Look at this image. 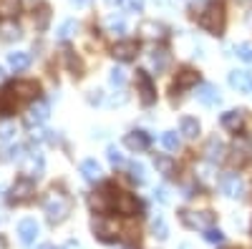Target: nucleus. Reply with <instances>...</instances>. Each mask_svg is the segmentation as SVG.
I'll return each mask as SVG.
<instances>
[{
  "mask_svg": "<svg viewBox=\"0 0 252 249\" xmlns=\"http://www.w3.org/2000/svg\"><path fill=\"white\" fill-rule=\"evenodd\" d=\"M91 0H71V5H76V8H83V5H89Z\"/></svg>",
  "mask_w": 252,
  "mask_h": 249,
  "instance_id": "37998d69",
  "label": "nucleus"
},
{
  "mask_svg": "<svg viewBox=\"0 0 252 249\" xmlns=\"http://www.w3.org/2000/svg\"><path fill=\"white\" fill-rule=\"evenodd\" d=\"M152 232H154V237L157 239H166V237H169V226H166V221H164V217L161 214H157L154 217V221H152Z\"/></svg>",
  "mask_w": 252,
  "mask_h": 249,
  "instance_id": "7c9ffc66",
  "label": "nucleus"
},
{
  "mask_svg": "<svg viewBox=\"0 0 252 249\" xmlns=\"http://www.w3.org/2000/svg\"><path fill=\"white\" fill-rule=\"evenodd\" d=\"M121 3L129 13H141L144 10V0H121Z\"/></svg>",
  "mask_w": 252,
  "mask_h": 249,
  "instance_id": "ea45409f",
  "label": "nucleus"
},
{
  "mask_svg": "<svg viewBox=\"0 0 252 249\" xmlns=\"http://www.w3.org/2000/svg\"><path fill=\"white\" fill-rule=\"evenodd\" d=\"M129 179L134 181V184H144L146 181V169H144V164H139V161H131L129 164Z\"/></svg>",
  "mask_w": 252,
  "mask_h": 249,
  "instance_id": "2f4dec72",
  "label": "nucleus"
},
{
  "mask_svg": "<svg viewBox=\"0 0 252 249\" xmlns=\"http://www.w3.org/2000/svg\"><path fill=\"white\" fill-rule=\"evenodd\" d=\"M103 26H106L109 33H124L126 30V23H124V15L121 13H111L106 20H103Z\"/></svg>",
  "mask_w": 252,
  "mask_h": 249,
  "instance_id": "c85d7f7f",
  "label": "nucleus"
},
{
  "mask_svg": "<svg viewBox=\"0 0 252 249\" xmlns=\"http://www.w3.org/2000/svg\"><path fill=\"white\" fill-rule=\"evenodd\" d=\"M20 169H23V174H26L28 179H38L40 171H43V156H40L38 151L26 154L23 159H20Z\"/></svg>",
  "mask_w": 252,
  "mask_h": 249,
  "instance_id": "1a4fd4ad",
  "label": "nucleus"
},
{
  "mask_svg": "<svg viewBox=\"0 0 252 249\" xmlns=\"http://www.w3.org/2000/svg\"><path fill=\"white\" fill-rule=\"evenodd\" d=\"M20 13V0H0V18L8 20Z\"/></svg>",
  "mask_w": 252,
  "mask_h": 249,
  "instance_id": "c756f323",
  "label": "nucleus"
},
{
  "mask_svg": "<svg viewBox=\"0 0 252 249\" xmlns=\"http://www.w3.org/2000/svg\"><path fill=\"white\" fill-rule=\"evenodd\" d=\"M136 93H139V101H141V106H154L157 103V86H154V81L152 76L146 73V71H136Z\"/></svg>",
  "mask_w": 252,
  "mask_h": 249,
  "instance_id": "7ed1b4c3",
  "label": "nucleus"
},
{
  "mask_svg": "<svg viewBox=\"0 0 252 249\" xmlns=\"http://www.w3.org/2000/svg\"><path fill=\"white\" fill-rule=\"evenodd\" d=\"M8 63L13 71H26L31 66V55L26 51H15V53H8Z\"/></svg>",
  "mask_w": 252,
  "mask_h": 249,
  "instance_id": "393cba45",
  "label": "nucleus"
},
{
  "mask_svg": "<svg viewBox=\"0 0 252 249\" xmlns=\"http://www.w3.org/2000/svg\"><path fill=\"white\" fill-rule=\"evenodd\" d=\"M229 86L242 91V93H250L252 91V73L250 71H232L229 73Z\"/></svg>",
  "mask_w": 252,
  "mask_h": 249,
  "instance_id": "f3484780",
  "label": "nucleus"
},
{
  "mask_svg": "<svg viewBox=\"0 0 252 249\" xmlns=\"http://www.w3.org/2000/svg\"><path fill=\"white\" fill-rule=\"evenodd\" d=\"M71 209H73V199L68 194H63L61 189H51L43 196V212H46V219L51 224L66 221L68 214H71Z\"/></svg>",
  "mask_w": 252,
  "mask_h": 249,
  "instance_id": "f257e3e1",
  "label": "nucleus"
},
{
  "mask_svg": "<svg viewBox=\"0 0 252 249\" xmlns=\"http://www.w3.org/2000/svg\"><path fill=\"white\" fill-rule=\"evenodd\" d=\"M204 239L212 244H220V242H224V234L220 229H215V226H209V229H204Z\"/></svg>",
  "mask_w": 252,
  "mask_h": 249,
  "instance_id": "c9c22d12",
  "label": "nucleus"
},
{
  "mask_svg": "<svg viewBox=\"0 0 252 249\" xmlns=\"http://www.w3.org/2000/svg\"><path fill=\"white\" fill-rule=\"evenodd\" d=\"M35 249H58V247H53V244H40V247H35Z\"/></svg>",
  "mask_w": 252,
  "mask_h": 249,
  "instance_id": "c03bdc74",
  "label": "nucleus"
},
{
  "mask_svg": "<svg viewBox=\"0 0 252 249\" xmlns=\"http://www.w3.org/2000/svg\"><path fill=\"white\" fill-rule=\"evenodd\" d=\"M76 30H78V23H76V20H66V23L58 28V40H68Z\"/></svg>",
  "mask_w": 252,
  "mask_h": 249,
  "instance_id": "72a5a7b5",
  "label": "nucleus"
},
{
  "mask_svg": "<svg viewBox=\"0 0 252 249\" xmlns=\"http://www.w3.org/2000/svg\"><path fill=\"white\" fill-rule=\"evenodd\" d=\"M197 101L204 103V106H217V103L222 101L217 86H212V83H202V86L197 88Z\"/></svg>",
  "mask_w": 252,
  "mask_h": 249,
  "instance_id": "4468645a",
  "label": "nucleus"
},
{
  "mask_svg": "<svg viewBox=\"0 0 252 249\" xmlns=\"http://www.w3.org/2000/svg\"><path fill=\"white\" fill-rule=\"evenodd\" d=\"M235 53H237V58H242V60H245V63H252V46H250V43L237 46V48H235Z\"/></svg>",
  "mask_w": 252,
  "mask_h": 249,
  "instance_id": "e433bc0d",
  "label": "nucleus"
},
{
  "mask_svg": "<svg viewBox=\"0 0 252 249\" xmlns=\"http://www.w3.org/2000/svg\"><path fill=\"white\" fill-rule=\"evenodd\" d=\"M124 143L131 151H146V149H149V143H152V138H149V134H144V131H131V134H126Z\"/></svg>",
  "mask_w": 252,
  "mask_h": 249,
  "instance_id": "dca6fc26",
  "label": "nucleus"
},
{
  "mask_svg": "<svg viewBox=\"0 0 252 249\" xmlns=\"http://www.w3.org/2000/svg\"><path fill=\"white\" fill-rule=\"evenodd\" d=\"M35 237H38V224H35V219H23V221H18V239H20V242H23V244H31Z\"/></svg>",
  "mask_w": 252,
  "mask_h": 249,
  "instance_id": "a211bd4d",
  "label": "nucleus"
},
{
  "mask_svg": "<svg viewBox=\"0 0 252 249\" xmlns=\"http://www.w3.org/2000/svg\"><path fill=\"white\" fill-rule=\"evenodd\" d=\"M109 161H111V166H114V169H119V166H124V154L116 149V146H109Z\"/></svg>",
  "mask_w": 252,
  "mask_h": 249,
  "instance_id": "f704fd0d",
  "label": "nucleus"
},
{
  "mask_svg": "<svg viewBox=\"0 0 252 249\" xmlns=\"http://www.w3.org/2000/svg\"><path fill=\"white\" fill-rule=\"evenodd\" d=\"M114 209L119 214H126V217H131L139 212V201L131 196V194H126V192H119L116 189V196H114Z\"/></svg>",
  "mask_w": 252,
  "mask_h": 249,
  "instance_id": "9d476101",
  "label": "nucleus"
},
{
  "mask_svg": "<svg viewBox=\"0 0 252 249\" xmlns=\"http://www.w3.org/2000/svg\"><path fill=\"white\" fill-rule=\"evenodd\" d=\"M139 33L144 38H149V40H159V38H164L166 28L161 23H157V20H144V23L139 26Z\"/></svg>",
  "mask_w": 252,
  "mask_h": 249,
  "instance_id": "412c9836",
  "label": "nucleus"
},
{
  "mask_svg": "<svg viewBox=\"0 0 252 249\" xmlns=\"http://www.w3.org/2000/svg\"><path fill=\"white\" fill-rule=\"evenodd\" d=\"M161 143H164V149L177 151V149H179V136H177V131H164V134H161Z\"/></svg>",
  "mask_w": 252,
  "mask_h": 249,
  "instance_id": "473e14b6",
  "label": "nucleus"
},
{
  "mask_svg": "<svg viewBox=\"0 0 252 249\" xmlns=\"http://www.w3.org/2000/svg\"><path fill=\"white\" fill-rule=\"evenodd\" d=\"M157 3H159V5H169V0H157Z\"/></svg>",
  "mask_w": 252,
  "mask_h": 249,
  "instance_id": "a18cd8bd",
  "label": "nucleus"
},
{
  "mask_svg": "<svg viewBox=\"0 0 252 249\" xmlns=\"http://www.w3.org/2000/svg\"><path fill=\"white\" fill-rule=\"evenodd\" d=\"M94 232L98 234L101 242H114L116 239V221L111 219H94Z\"/></svg>",
  "mask_w": 252,
  "mask_h": 249,
  "instance_id": "f8f14e48",
  "label": "nucleus"
},
{
  "mask_svg": "<svg viewBox=\"0 0 252 249\" xmlns=\"http://www.w3.org/2000/svg\"><path fill=\"white\" fill-rule=\"evenodd\" d=\"M179 249H192V247H189V244H182V247H179Z\"/></svg>",
  "mask_w": 252,
  "mask_h": 249,
  "instance_id": "49530a36",
  "label": "nucleus"
},
{
  "mask_svg": "<svg viewBox=\"0 0 252 249\" xmlns=\"http://www.w3.org/2000/svg\"><path fill=\"white\" fill-rule=\"evenodd\" d=\"M20 35H23V30H20V26L18 23H13V18H8V20H0V38L3 40H18Z\"/></svg>",
  "mask_w": 252,
  "mask_h": 249,
  "instance_id": "5701e85b",
  "label": "nucleus"
},
{
  "mask_svg": "<svg viewBox=\"0 0 252 249\" xmlns=\"http://www.w3.org/2000/svg\"><path fill=\"white\" fill-rule=\"evenodd\" d=\"M197 81H199V73H197V71H192V68H182V71L177 73V78H174L172 91L179 93V91H184V88H192Z\"/></svg>",
  "mask_w": 252,
  "mask_h": 249,
  "instance_id": "ddd939ff",
  "label": "nucleus"
},
{
  "mask_svg": "<svg viewBox=\"0 0 252 249\" xmlns=\"http://www.w3.org/2000/svg\"><path fill=\"white\" fill-rule=\"evenodd\" d=\"M33 194H35V181H33V179H28V176L18 179V181L13 184V189H10V199H13L15 204L28 201Z\"/></svg>",
  "mask_w": 252,
  "mask_h": 249,
  "instance_id": "0eeeda50",
  "label": "nucleus"
},
{
  "mask_svg": "<svg viewBox=\"0 0 252 249\" xmlns=\"http://www.w3.org/2000/svg\"><path fill=\"white\" fill-rule=\"evenodd\" d=\"M179 217L189 229H209V226H215V221H217L215 212H182Z\"/></svg>",
  "mask_w": 252,
  "mask_h": 249,
  "instance_id": "20e7f679",
  "label": "nucleus"
},
{
  "mask_svg": "<svg viewBox=\"0 0 252 249\" xmlns=\"http://www.w3.org/2000/svg\"><path fill=\"white\" fill-rule=\"evenodd\" d=\"M220 123H222V129L237 134L242 129V123H245V116H242V111H227V113H222Z\"/></svg>",
  "mask_w": 252,
  "mask_h": 249,
  "instance_id": "6ab92c4d",
  "label": "nucleus"
},
{
  "mask_svg": "<svg viewBox=\"0 0 252 249\" xmlns=\"http://www.w3.org/2000/svg\"><path fill=\"white\" fill-rule=\"evenodd\" d=\"M81 174H83V179H86L89 184H96V181H101V166L94 159H86L81 164Z\"/></svg>",
  "mask_w": 252,
  "mask_h": 249,
  "instance_id": "b1692460",
  "label": "nucleus"
},
{
  "mask_svg": "<svg viewBox=\"0 0 252 249\" xmlns=\"http://www.w3.org/2000/svg\"><path fill=\"white\" fill-rule=\"evenodd\" d=\"M8 88L13 91V96L18 98V103L31 101V98H35L40 93V86H38L35 81H15V83H10Z\"/></svg>",
  "mask_w": 252,
  "mask_h": 249,
  "instance_id": "423d86ee",
  "label": "nucleus"
},
{
  "mask_svg": "<svg viewBox=\"0 0 252 249\" xmlns=\"http://www.w3.org/2000/svg\"><path fill=\"white\" fill-rule=\"evenodd\" d=\"M66 63H68V68L73 71V76H81V60L73 58V51H66Z\"/></svg>",
  "mask_w": 252,
  "mask_h": 249,
  "instance_id": "58836bf2",
  "label": "nucleus"
},
{
  "mask_svg": "<svg viewBox=\"0 0 252 249\" xmlns=\"http://www.w3.org/2000/svg\"><path fill=\"white\" fill-rule=\"evenodd\" d=\"M179 131L184 134V138H197L199 136V121L192 116H184L179 121Z\"/></svg>",
  "mask_w": 252,
  "mask_h": 249,
  "instance_id": "a878e982",
  "label": "nucleus"
},
{
  "mask_svg": "<svg viewBox=\"0 0 252 249\" xmlns=\"http://www.w3.org/2000/svg\"><path fill=\"white\" fill-rule=\"evenodd\" d=\"M152 66H154V71H157V73H164V71H166V66H169V53H166L164 48L152 51Z\"/></svg>",
  "mask_w": 252,
  "mask_h": 249,
  "instance_id": "cd10ccee",
  "label": "nucleus"
},
{
  "mask_svg": "<svg viewBox=\"0 0 252 249\" xmlns=\"http://www.w3.org/2000/svg\"><path fill=\"white\" fill-rule=\"evenodd\" d=\"M3 76H5V73H3V68H0V78H3Z\"/></svg>",
  "mask_w": 252,
  "mask_h": 249,
  "instance_id": "8fccbe9b",
  "label": "nucleus"
},
{
  "mask_svg": "<svg viewBox=\"0 0 252 249\" xmlns=\"http://www.w3.org/2000/svg\"><path fill=\"white\" fill-rule=\"evenodd\" d=\"M48 103L46 101H35V103H31L28 106V111H26V116H23V123L26 126H38V123H43L46 118H48Z\"/></svg>",
  "mask_w": 252,
  "mask_h": 249,
  "instance_id": "6e6552de",
  "label": "nucleus"
},
{
  "mask_svg": "<svg viewBox=\"0 0 252 249\" xmlns=\"http://www.w3.org/2000/svg\"><path fill=\"white\" fill-rule=\"evenodd\" d=\"M204 156H207V161H212V164L224 161V143L220 138H209L207 149H204Z\"/></svg>",
  "mask_w": 252,
  "mask_h": 249,
  "instance_id": "4be33fe9",
  "label": "nucleus"
},
{
  "mask_svg": "<svg viewBox=\"0 0 252 249\" xmlns=\"http://www.w3.org/2000/svg\"><path fill=\"white\" fill-rule=\"evenodd\" d=\"M51 23V5L48 3H38L35 10H33V26L38 30H46Z\"/></svg>",
  "mask_w": 252,
  "mask_h": 249,
  "instance_id": "aec40b11",
  "label": "nucleus"
},
{
  "mask_svg": "<svg viewBox=\"0 0 252 249\" xmlns=\"http://www.w3.org/2000/svg\"><path fill=\"white\" fill-rule=\"evenodd\" d=\"M154 196H157L161 204H166V201H169V194H166V189H164V186H159V189L154 192Z\"/></svg>",
  "mask_w": 252,
  "mask_h": 249,
  "instance_id": "a19ab883",
  "label": "nucleus"
},
{
  "mask_svg": "<svg viewBox=\"0 0 252 249\" xmlns=\"http://www.w3.org/2000/svg\"><path fill=\"white\" fill-rule=\"evenodd\" d=\"M224 23H227V13H224L222 0H209V3L204 5V10L199 13V26L207 33L220 35L224 30Z\"/></svg>",
  "mask_w": 252,
  "mask_h": 249,
  "instance_id": "f03ea898",
  "label": "nucleus"
},
{
  "mask_svg": "<svg viewBox=\"0 0 252 249\" xmlns=\"http://www.w3.org/2000/svg\"><path fill=\"white\" fill-rule=\"evenodd\" d=\"M13 136V126L5 123V126H0V138H10Z\"/></svg>",
  "mask_w": 252,
  "mask_h": 249,
  "instance_id": "79ce46f5",
  "label": "nucleus"
},
{
  "mask_svg": "<svg viewBox=\"0 0 252 249\" xmlns=\"http://www.w3.org/2000/svg\"><path fill=\"white\" fill-rule=\"evenodd\" d=\"M106 3H119V0H106Z\"/></svg>",
  "mask_w": 252,
  "mask_h": 249,
  "instance_id": "09e8293b",
  "label": "nucleus"
},
{
  "mask_svg": "<svg viewBox=\"0 0 252 249\" xmlns=\"http://www.w3.org/2000/svg\"><path fill=\"white\" fill-rule=\"evenodd\" d=\"M109 81H111V86H124L126 83V73L121 71V68H111V76H109Z\"/></svg>",
  "mask_w": 252,
  "mask_h": 249,
  "instance_id": "4c0bfd02",
  "label": "nucleus"
},
{
  "mask_svg": "<svg viewBox=\"0 0 252 249\" xmlns=\"http://www.w3.org/2000/svg\"><path fill=\"white\" fill-rule=\"evenodd\" d=\"M232 161L235 164H247L252 161V141L250 138H237L232 146Z\"/></svg>",
  "mask_w": 252,
  "mask_h": 249,
  "instance_id": "2eb2a0df",
  "label": "nucleus"
},
{
  "mask_svg": "<svg viewBox=\"0 0 252 249\" xmlns=\"http://www.w3.org/2000/svg\"><path fill=\"white\" fill-rule=\"evenodd\" d=\"M116 249H131V247H116Z\"/></svg>",
  "mask_w": 252,
  "mask_h": 249,
  "instance_id": "de8ad7c7",
  "label": "nucleus"
},
{
  "mask_svg": "<svg viewBox=\"0 0 252 249\" xmlns=\"http://www.w3.org/2000/svg\"><path fill=\"white\" fill-rule=\"evenodd\" d=\"M154 166H157V171L161 176H172L174 174V159L172 156H164V154L154 156Z\"/></svg>",
  "mask_w": 252,
  "mask_h": 249,
  "instance_id": "bb28decb",
  "label": "nucleus"
},
{
  "mask_svg": "<svg viewBox=\"0 0 252 249\" xmlns=\"http://www.w3.org/2000/svg\"><path fill=\"white\" fill-rule=\"evenodd\" d=\"M220 189H222V194H224L227 199H242L245 184H242V179H240L237 174H224V176L220 179Z\"/></svg>",
  "mask_w": 252,
  "mask_h": 249,
  "instance_id": "39448f33",
  "label": "nucleus"
},
{
  "mask_svg": "<svg viewBox=\"0 0 252 249\" xmlns=\"http://www.w3.org/2000/svg\"><path fill=\"white\" fill-rule=\"evenodd\" d=\"M111 55L116 58V60H134L136 55H139V40H119V43L114 46V51H111Z\"/></svg>",
  "mask_w": 252,
  "mask_h": 249,
  "instance_id": "9b49d317",
  "label": "nucleus"
}]
</instances>
